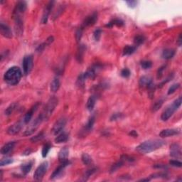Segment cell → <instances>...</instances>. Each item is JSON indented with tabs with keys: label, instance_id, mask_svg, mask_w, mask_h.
I'll return each mask as SVG.
<instances>
[{
	"label": "cell",
	"instance_id": "43",
	"mask_svg": "<svg viewBox=\"0 0 182 182\" xmlns=\"http://www.w3.org/2000/svg\"><path fill=\"white\" fill-rule=\"evenodd\" d=\"M141 66L143 69H150L152 66V63L150 60H143L141 62Z\"/></svg>",
	"mask_w": 182,
	"mask_h": 182
},
{
	"label": "cell",
	"instance_id": "11",
	"mask_svg": "<svg viewBox=\"0 0 182 182\" xmlns=\"http://www.w3.org/2000/svg\"><path fill=\"white\" fill-rule=\"evenodd\" d=\"M54 1H49V3L47 4L46 6L44 8L43 12V15H42L41 18V23L42 24H46L48 21V19H49V16L50 15L51 11H52L53 8H54Z\"/></svg>",
	"mask_w": 182,
	"mask_h": 182
},
{
	"label": "cell",
	"instance_id": "34",
	"mask_svg": "<svg viewBox=\"0 0 182 182\" xmlns=\"http://www.w3.org/2000/svg\"><path fill=\"white\" fill-rule=\"evenodd\" d=\"M81 160L83 161V163L85 165H90L93 162V160H92V158L91 157V156L89 154H88L87 153H83L81 156Z\"/></svg>",
	"mask_w": 182,
	"mask_h": 182
},
{
	"label": "cell",
	"instance_id": "18",
	"mask_svg": "<svg viewBox=\"0 0 182 182\" xmlns=\"http://www.w3.org/2000/svg\"><path fill=\"white\" fill-rule=\"evenodd\" d=\"M153 83L152 78L147 75H143L139 78V85L140 88H147Z\"/></svg>",
	"mask_w": 182,
	"mask_h": 182
},
{
	"label": "cell",
	"instance_id": "36",
	"mask_svg": "<svg viewBox=\"0 0 182 182\" xmlns=\"http://www.w3.org/2000/svg\"><path fill=\"white\" fill-rule=\"evenodd\" d=\"M123 164H124V162H123V160L119 161L116 162L115 164H114L113 166L111 167V169H110V173H114L118 169L121 168L123 166Z\"/></svg>",
	"mask_w": 182,
	"mask_h": 182
},
{
	"label": "cell",
	"instance_id": "14",
	"mask_svg": "<svg viewBox=\"0 0 182 182\" xmlns=\"http://www.w3.org/2000/svg\"><path fill=\"white\" fill-rule=\"evenodd\" d=\"M39 105H40L39 102L36 103L34 106H32V107L31 108V109L29 110L27 113H26L23 119L24 122L25 124H28V123L30 122L31 119H32V118L33 117V115H34V114L35 113V112L37 110L38 107H39Z\"/></svg>",
	"mask_w": 182,
	"mask_h": 182
},
{
	"label": "cell",
	"instance_id": "40",
	"mask_svg": "<svg viewBox=\"0 0 182 182\" xmlns=\"http://www.w3.org/2000/svg\"><path fill=\"white\" fill-rule=\"evenodd\" d=\"M163 103H164V100H162V99H159V100L156 101V102L154 103L153 106H152V111H153V112L157 111V110H159V108H161V106H162Z\"/></svg>",
	"mask_w": 182,
	"mask_h": 182
},
{
	"label": "cell",
	"instance_id": "57",
	"mask_svg": "<svg viewBox=\"0 0 182 182\" xmlns=\"http://www.w3.org/2000/svg\"><path fill=\"white\" fill-rule=\"evenodd\" d=\"M0 173H1V176H0V181H2V177H3L2 170H0Z\"/></svg>",
	"mask_w": 182,
	"mask_h": 182
},
{
	"label": "cell",
	"instance_id": "23",
	"mask_svg": "<svg viewBox=\"0 0 182 182\" xmlns=\"http://www.w3.org/2000/svg\"><path fill=\"white\" fill-rule=\"evenodd\" d=\"M95 122V117L94 115L91 116L90 117L89 119H88L87 124L85 125V127H84V130H83V132L84 134H87L88 132H90L92 130V129L93 127V125H94V123Z\"/></svg>",
	"mask_w": 182,
	"mask_h": 182
},
{
	"label": "cell",
	"instance_id": "52",
	"mask_svg": "<svg viewBox=\"0 0 182 182\" xmlns=\"http://www.w3.org/2000/svg\"><path fill=\"white\" fill-rule=\"evenodd\" d=\"M121 158H122V160H125V161H130V162L135 161V158L130 157V156H127V155H122V157H121Z\"/></svg>",
	"mask_w": 182,
	"mask_h": 182
},
{
	"label": "cell",
	"instance_id": "53",
	"mask_svg": "<svg viewBox=\"0 0 182 182\" xmlns=\"http://www.w3.org/2000/svg\"><path fill=\"white\" fill-rule=\"evenodd\" d=\"M153 167L156 169H167V167L163 164H155Z\"/></svg>",
	"mask_w": 182,
	"mask_h": 182
},
{
	"label": "cell",
	"instance_id": "29",
	"mask_svg": "<svg viewBox=\"0 0 182 182\" xmlns=\"http://www.w3.org/2000/svg\"><path fill=\"white\" fill-rule=\"evenodd\" d=\"M18 107H19V105L18 103H16V102H13L10 105L9 107H7V108L6 110H5V115H7V116H10V115H12V114L14 113L15 110L17 109Z\"/></svg>",
	"mask_w": 182,
	"mask_h": 182
},
{
	"label": "cell",
	"instance_id": "25",
	"mask_svg": "<svg viewBox=\"0 0 182 182\" xmlns=\"http://www.w3.org/2000/svg\"><path fill=\"white\" fill-rule=\"evenodd\" d=\"M68 139H69V135L66 132H60L55 138V142L57 144H60L67 141Z\"/></svg>",
	"mask_w": 182,
	"mask_h": 182
},
{
	"label": "cell",
	"instance_id": "44",
	"mask_svg": "<svg viewBox=\"0 0 182 182\" xmlns=\"http://www.w3.org/2000/svg\"><path fill=\"white\" fill-rule=\"evenodd\" d=\"M101 34H102V30L100 29H97L93 33V38L95 41H99L100 39Z\"/></svg>",
	"mask_w": 182,
	"mask_h": 182
},
{
	"label": "cell",
	"instance_id": "46",
	"mask_svg": "<svg viewBox=\"0 0 182 182\" xmlns=\"http://www.w3.org/2000/svg\"><path fill=\"white\" fill-rule=\"evenodd\" d=\"M13 161H14V160H13V159H12V158H5V159H2L1 161H0V166L3 167L5 166V165H9L10 164L13 163Z\"/></svg>",
	"mask_w": 182,
	"mask_h": 182
},
{
	"label": "cell",
	"instance_id": "45",
	"mask_svg": "<svg viewBox=\"0 0 182 182\" xmlns=\"http://www.w3.org/2000/svg\"><path fill=\"white\" fill-rule=\"evenodd\" d=\"M180 88V84L179 83H175L173 84L172 85H171V87L169 88L168 90V95H171L172 93H174L176 90H178Z\"/></svg>",
	"mask_w": 182,
	"mask_h": 182
},
{
	"label": "cell",
	"instance_id": "55",
	"mask_svg": "<svg viewBox=\"0 0 182 182\" xmlns=\"http://www.w3.org/2000/svg\"><path fill=\"white\" fill-rule=\"evenodd\" d=\"M31 153H32V150H30V149H27V150H26L23 154H22V155L27 156V155H29Z\"/></svg>",
	"mask_w": 182,
	"mask_h": 182
},
{
	"label": "cell",
	"instance_id": "49",
	"mask_svg": "<svg viewBox=\"0 0 182 182\" xmlns=\"http://www.w3.org/2000/svg\"><path fill=\"white\" fill-rule=\"evenodd\" d=\"M169 164L172 167H181L182 166V163L180 161L178 160H171L169 161Z\"/></svg>",
	"mask_w": 182,
	"mask_h": 182
},
{
	"label": "cell",
	"instance_id": "47",
	"mask_svg": "<svg viewBox=\"0 0 182 182\" xmlns=\"http://www.w3.org/2000/svg\"><path fill=\"white\" fill-rule=\"evenodd\" d=\"M126 4L130 8H135L137 7V1H135V0H130V1H126Z\"/></svg>",
	"mask_w": 182,
	"mask_h": 182
},
{
	"label": "cell",
	"instance_id": "5",
	"mask_svg": "<svg viewBox=\"0 0 182 182\" xmlns=\"http://www.w3.org/2000/svg\"><path fill=\"white\" fill-rule=\"evenodd\" d=\"M13 19L14 21V30L16 34L18 36H21L24 32V21L22 19L23 14L13 12Z\"/></svg>",
	"mask_w": 182,
	"mask_h": 182
},
{
	"label": "cell",
	"instance_id": "26",
	"mask_svg": "<svg viewBox=\"0 0 182 182\" xmlns=\"http://www.w3.org/2000/svg\"><path fill=\"white\" fill-rule=\"evenodd\" d=\"M174 55H175V51L174 49H167L163 51L162 54H161V57L164 59L169 60L174 56Z\"/></svg>",
	"mask_w": 182,
	"mask_h": 182
},
{
	"label": "cell",
	"instance_id": "42",
	"mask_svg": "<svg viewBox=\"0 0 182 182\" xmlns=\"http://www.w3.org/2000/svg\"><path fill=\"white\" fill-rule=\"evenodd\" d=\"M168 176L167 173L165 172H160V173H155V174H152L150 176L151 179H155V178H162V179H166Z\"/></svg>",
	"mask_w": 182,
	"mask_h": 182
},
{
	"label": "cell",
	"instance_id": "58",
	"mask_svg": "<svg viewBox=\"0 0 182 182\" xmlns=\"http://www.w3.org/2000/svg\"><path fill=\"white\" fill-rule=\"evenodd\" d=\"M150 179H141V180H140V181H150Z\"/></svg>",
	"mask_w": 182,
	"mask_h": 182
},
{
	"label": "cell",
	"instance_id": "33",
	"mask_svg": "<svg viewBox=\"0 0 182 182\" xmlns=\"http://www.w3.org/2000/svg\"><path fill=\"white\" fill-rule=\"evenodd\" d=\"M124 25V21H122V20L121 19H114L113 21H110L109 23L107 25H106V27H109V28H112V27H113L114 26H117V27H122V26Z\"/></svg>",
	"mask_w": 182,
	"mask_h": 182
},
{
	"label": "cell",
	"instance_id": "15",
	"mask_svg": "<svg viewBox=\"0 0 182 182\" xmlns=\"http://www.w3.org/2000/svg\"><path fill=\"white\" fill-rule=\"evenodd\" d=\"M170 156L174 158H181V150L179 144H172L170 146Z\"/></svg>",
	"mask_w": 182,
	"mask_h": 182
},
{
	"label": "cell",
	"instance_id": "54",
	"mask_svg": "<svg viewBox=\"0 0 182 182\" xmlns=\"http://www.w3.org/2000/svg\"><path fill=\"white\" fill-rule=\"evenodd\" d=\"M130 135H131L132 137H137V136H138V134H137V132L135 131V130H132L130 132V134H129Z\"/></svg>",
	"mask_w": 182,
	"mask_h": 182
},
{
	"label": "cell",
	"instance_id": "17",
	"mask_svg": "<svg viewBox=\"0 0 182 182\" xmlns=\"http://www.w3.org/2000/svg\"><path fill=\"white\" fill-rule=\"evenodd\" d=\"M180 133V130L178 129H166V130H161L159 133V137L164 138V137H172L179 135Z\"/></svg>",
	"mask_w": 182,
	"mask_h": 182
},
{
	"label": "cell",
	"instance_id": "39",
	"mask_svg": "<svg viewBox=\"0 0 182 182\" xmlns=\"http://www.w3.org/2000/svg\"><path fill=\"white\" fill-rule=\"evenodd\" d=\"M145 41V38L144 36L142 35H137L136 36L135 38H134V42L136 46H139L141 44H142Z\"/></svg>",
	"mask_w": 182,
	"mask_h": 182
},
{
	"label": "cell",
	"instance_id": "20",
	"mask_svg": "<svg viewBox=\"0 0 182 182\" xmlns=\"http://www.w3.org/2000/svg\"><path fill=\"white\" fill-rule=\"evenodd\" d=\"M69 148L65 147L62 148L61 150H60L59 153H58V160L60 163L64 162V161L68 160V157H69Z\"/></svg>",
	"mask_w": 182,
	"mask_h": 182
},
{
	"label": "cell",
	"instance_id": "9",
	"mask_svg": "<svg viewBox=\"0 0 182 182\" xmlns=\"http://www.w3.org/2000/svg\"><path fill=\"white\" fill-rule=\"evenodd\" d=\"M66 122H67L66 119L64 118V117L60 118L58 121H56V123L54 125L52 130H51L53 135H57L63 131V130L66 125Z\"/></svg>",
	"mask_w": 182,
	"mask_h": 182
},
{
	"label": "cell",
	"instance_id": "1",
	"mask_svg": "<svg viewBox=\"0 0 182 182\" xmlns=\"http://www.w3.org/2000/svg\"><path fill=\"white\" fill-rule=\"evenodd\" d=\"M165 144V141L160 139H149L141 143L136 147V151L139 153L146 154L159 150Z\"/></svg>",
	"mask_w": 182,
	"mask_h": 182
},
{
	"label": "cell",
	"instance_id": "21",
	"mask_svg": "<svg viewBox=\"0 0 182 182\" xmlns=\"http://www.w3.org/2000/svg\"><path fill=\"white\" fill-rule=\"evenodd\" d=\"M15 146V142L14 141H10V142L5 144L1 149V154L3 155H7L14 149Z\"/></svg>",
	"mask_w": 182,
	"mask_h": 182
},
{
	"label": "cell",
	"instance_id": "38",
	"mask_svg": "<svg viewBox=\"0 0 182 182\" xmlns=\"http://www.w3.org/2000/svg\"><path fill=\"white\" fill-rule=\"evenodd\" d=\"M96 172H97L96 168H92L91 169H88L86 171L85 174H84L83 176V181H87L88 178L93 175V174H95Z\"/></svg>",
	"mask_w": 182,
	"mask_h": 182
},
{
	"label": "cell",
	"instance_id": "6",
	"mask_svg": "<svg viewBox=\"0 0 182 182\" xmlns=\"http://www.w3.org/2000/svg\"><path fill=\"white\" fill-rule=\"evenodd\" d=\"M43 121H44L43 117L41 114H40L36 119H34V120L30 123V125H29V126L27 127V128L26 129L24 132V135L30 136L32 135V134H34V132L36 131V130L38 128V127L40 126V125L41 124Z\"/></svg>",
	"mask_w": 182,
	"mask_h": 182
},
{
	"label": "cell",
	"instance_id": "7",
	"mask_svg": "<svg viewBox=\"0 0 182 182\" xmlns=\"http://www.w3.org/2000/svg\"><path fill=\"white\" fill-rule=\"evenodd\" d=\"M48 168H49V162L46 161L42 162L35 171L34 174V179L38 181H41L47 172Z\"/></svg>",
	"mask_w": 182,
	"mask_h": 182
},
{
	"label": "cell",
	"instance_id": "10",
	"mask_svg": "<svg viewBox=\"0 0 182 182\" xmlns=\"http://www.w3.org/2000/svg\"><path fill=\"white\" fill-rule=\"evenodd\" d=\"M24 125H25V123L24 122V121H19L14 124H13L11 125L10 127L7 129V132L8 135H15L16 134H18L19 132L21 131V129L23 128Z\"/></svg>",
	"mask_w": 182,
	"mask_h": 182
},
{
	"label": "cell",
	"instance_id": "41",
	"mask_svg": "<svg viewBox=\"0 0 182 182\" xmlns=\"http://www.w3.org/2000/svg\"><path fill=\"white\" fill-rule=\"evenodd\" d=\"M83 30H84L83 27H80V28H78V30L76 31V33H75V39H76L77 43H79L80 41V39H81Z\"/></svg>",
	"mask_w": 182,
	"mask_h": 182
},
{
	"label": "cell",
	"instance_id": "32",
	"mask_svg": "<svg viewBox=\"0 0 182 182\" xmlns=\"http://www.w3.org/2000/svg\"><path fill=\"white\" fill-rule=\"evenodd\" d=\"M87 77L85 76V73H81L80 75L78 76V80H77V85L78 86L79 88H83L84 85H85V80H87Z\"/></svg>",
	"mask_w": 182,
	"mask_h": 182
},
{
	"label": "cell",
	"instance_id": "37",
	"mask_svg": "<svg viewBox=\"0 0 182 182\" xmlns=\"http://www.w3.org/2000/svg\"><path fill=\"white\" fill-rule=\"evenodd\" d=\"M51 148V145L49 144V143H47V144H46L43 147V148H42V152H41V154H42V157L43 158L46 157L48 154H49V151H50Z\"/></svg>",
	"mask_w": 182,
	"mask_h": 182
},
{
	"label": "cell",
	"instance_id": "13",
	"mask_svg": "<svg viewBox=\"0 0 182 182\" xmlns=\"http://www.w3.org/2000/svg\"><path fill=\"white\" fill-rule=\"evenodd\" d=\"M69 164V160L64 161V162H62L61 164H60V166L58 167V168H56V169L54 170V172L52 173V174H51V179H56V178H58V176H60V175H61V174H63L65 168Z\"/></svg>",
	"mask_w": 182,
	"mask_h": 182
},
{
	"label": "cell",
	"instance_id": "51",
	"mask_svg": "<svg viewBox=\"0 0 182 182\" xmlns=\"http://www.w3.org/2000/svg\"><path fill=\"white\" fill-rule=\"evenodd\" d=\"M122 117V114L121 113H115L112 115L111 118H110V120L111 121H115L117 120V119H121V117Z\"/></svg>",
	"mask_w": 182,
	"mask_h": 182
},
{
	"label": "cell",
	"instance_id": "27",
	"mask_svg": "<svg viewBox=\"0 0 182 182\" xmlns=\"http://www.w3.org/2000/svg\"><path fill=\"white\" fill-rule=\"evenodd\" d=\"M60 86V82L59 78H54V80H52V82H51V91L52 92V93H56L59 90Z\"/></svg>",
	"mask_w": 182,
	"mask_h": 182
},
{
	"label": "cell",
	"instance_id": "4",
	"mask_svg": "<svg viewBox=\"0 0 182 182\" xmlns=\"http://www.w3.org/2000/svg\"><path fill=\"white\" fill-rule=\"evenodd\" d=\"M182 102V98L181 97H179V98H177L176 100L174 101L171 105L167 107V108L163 112L162 114L161 115V119L162 121H167L172 116L173 114L176 110L181 106Z\"/></svg>",
	"mask_w": 182,
	"mask_h": 182
},
{
	"label": "cell",
	"instance_id": "24",
	"mask_svg": "<svg viewBox=\"0 0 182 182\" xmlns=\"http://www.w3.org/2000/svg\"><path fill=\"white\" fill-rule=\"evenodd\" d=\"M96 100L97 96L95 95H91V96L88 98L87 104H86V107H87V109L89 110V111H92V110L94 109L95 104H96Z\"/></svg>",
	"mask_w": 182,
	"mask_h": 182
},
{
	"label": "cell",
	"instance_id": "30",
	"mask_svg": "<svg viewBox=\"0 0 182 182\" xmlns=\"http://www.w3.org/2000/svg\"><path fill=\"white\" fill-rule=\"evenodd\" d=\"M32 165L33 162H32V161L25 164H22L21 166V171L22 174H23L24 175H27V174H29V173L31 172V170H32Z\"/></svg>",
	"mask_w": 182,
	"mask_h": 182
},
{
	"label": "cell",
	"instance_id": "22",
	"mask_svg": "<svg viewBox=\"0 0 182 182\" xmlns=\"http://www.w3.org/2000/svg\"><path fill=\"white\" fill-rule=\"evenodd\" d=\"M85 49L86 47L85 46V45H83V44L79 45L76 54V60H78V62H79L80 63H81L83 60V56L84 54H85Z\"/></svg>",
	"mask_w": 182,
	"mask_h": 182
},
{
	"label": "cell",
	"instance_id": "56",
	"mask_svg": "<svg viewBox=\"0 0 182 182\" xmlns=\"http://www.w3.org/2000/svg\"><path fill=\"white\" fill-rule=\"evenodd\" d=\"M181 42H182V40H181V34H179V38H178V41H177L178 45H179V46H181Z\"/></svg>",
	"mask_w": 182,
	"mask_h": 182
},
{
	"label": "cell",
	"instance_id": "2",
	"mask_svg": "<svg viewBox=\"0 0 182 182\" xmlns=\"http://www.w3.org/2000/svg\"><path fill=\"white\" fill-rule=\"evenodd\" d=\"M22 72L21 69L17 66H12L4 73V79L9 85H16L20 82Z\"/></svg>",
	"mask_w": 182,
	"mask_h": 182
},
{
	"label": "cell",
	"instance_id": "50",
	"mask_svg": "<svg viewBox=\"0 0 182 182\" xmlns=\"http://www.w3.org/2000/svg\"><path fill=\"white\" fill-rule=\"evenodd\" d=\"M165 68H166V66H161V67L159 68V70H158L157 75L158 79L161 78V76L163 75V72H164V71Z\"/></svg>",
	"mask_w": 182,
	"mask_h": 182
},
{
	"label": "cell",
	"instance_id": "35",
	"mask_svg": "<svg viewBox=\"0 0 182 182\" xmlns=\"http://www.w3.org/2000/svg\"><path fill=\"white\" fill-rule=\"evenodd\" d=\"M44 137H45V134H44L43 132H40V133H38V135H35L34 137H32V138H31V141H32V142L34 143L38 142V141H41L42 139L44 138Z\"/></svg>",
	"mask_w": 182,
	"mask_h": 182
},
{
	"label": "cell",
	"instance_id": "48",
	"mask_svg": "<svg viewBox=\"0 0 182 182\" xmlns=\"http://www.w3.org/2000/svg\"><path fill=\"white\" fill-rule=\"evenodd\" d=\"M121 75H122L123 78H128V77H130V70L127 69H124L123 70H122V71H121Z\"/></svg>",
	"mask_w": 182,
	"mask_h": 182
},
{
	"label": "cell",
	"instance_id": "12",
	"mask_svg": "<svg viewBox=\"0 0 182 182\" xmlns=\"http://www.w3.org/2000/svg\"><path fill=\"white\" fill-rule=\"evenodd\" d=\"M97 20V14L95 12L93 13V14H91V15L88 16L87 17L85 18V20H84L83 22L81 27H83L84 29H85V27L93 26L95 23H96Z\"/></svg>",
	"mask_w": 182,
	"mask_h": 182
},
{
	"label": "cell",
	"instance_id": "3",
	"mask_svg": "<svg viewBox=\"0 0 182 182\" xmlns=\"http://www.w3.org/2000/svg\"><path fill=\"white\" fill-rule=\"evenodd\" d=\"M58 104V100L56 97L52 96L50 97L49 100H48L46 105L45 108H43V111L41 113V115L43 116L44 120H48L50 117L52 115L53 113L56 109Z\"/></svg>",
	"mask_w": 182,
	"mask_h": 182
},
{
	"label": "cell",
	"instance_id": "31",
	"mask_svg": "<svg viewBox=\"0 0 182 182\" xmlns=\"http://www.w3.org/2000/svg\"><path fill=\"white\" fill-rule=\"evenodd\" d=\"M136 51V46H135L127 45L123 49V56H130L132 55Z\"/></svg>",
	"mask_w": 182,
	"mask_h": 182
},
{
	"label": "cell",
	"instance_id": "16",
	"mask_svg": "<svg viewBox=\"0 0 182 182\" xmlns=\"http://www.w3.org/2000/svg\"><path fill=\"white\" fill-rule=\"evenodd\" d=\"M0 32H1V36L7 38H12L13 36L12 32L10 27L4 24L3 22H1V24H0Z\"/></svg>",
	"mask_w": 182,
	"mask_h": 182
},
{
	"label": "cell",
	"instance_id": "8",
	"mask_svg": "<svg viewBox=\"0 0 182 182\" xmlns=\"http://www.w3.org/2000/svg\"><path fill=\"white\" fill-rule=\"evenodd\" d=\"M33 66H34V60L32 55L24 56L22 62V66H23L24 73L25 75H28L32 71Z\"/></svg>",
	"mask_w": 182,
	"mask_h": 182
},
{
	"label": "cell",
	"instance_id": "28",
	"mask_svg": "<svg viewBox=\"0 0 182 182\" xmlns=\"http://www.w3.org/2000/svg\"><path fill=\"white\" fill-rule=\"evenodd\" d=\"M54 41V36H49V37L46 40L45 42H43V43L41 44V45L38 46L37 49H36V51H38V52H41L42 51L44 50V49H45L47 46L50 45V44Z\"/></svg>",
	"mask_w": 182,
	"mask_h": 182
},
{
	"label": "cell",
	"instance_id": "19",
	"mask_svg": "<svg viewBox=\"0 0 182 182\" xmlns=\"http://www.w3.org/2000/svg\"><path fill=\"white\" fill-rule=\"evenodd\" d=\"M27 8V4L24 1H19L16 3L14 7V12L20 13V14H24Z\"/></svg>",
	"mask_w": 182,
	"mask_h": 182
}]
</instances>
